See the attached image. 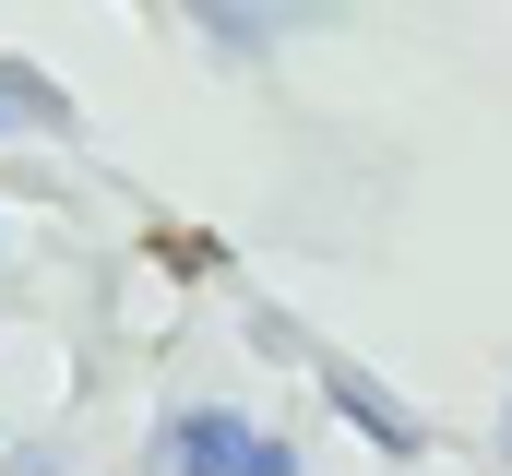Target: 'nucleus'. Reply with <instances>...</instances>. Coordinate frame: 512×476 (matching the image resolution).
<instances>
[{"instance_id":"f257e3e1","label":"nucleus","mask_w":512,"mask_h":476,"mask_svg":"<svg viewBox=\"0 0 512 476\" xmlns=\"http://www.w3.org/2000/svg\"><path fill=\"white\" fill-rule=\"evenodd\" d=\"M155 476H298V441L251 429L239 405H191L155 429Z\"/></svg>"},{"instance_id":"20e7f679","label":"nucleus","mask_w":512,"mask_h":476,"mask_svg":"<svg viewBox=\"0 0 512 476\" xmlns=\"http://www.w3.org/2000/svg\"><path fill=\"white\" fill-rule=\"evenodd\" d=\"M0 131H60V84H36L24 60H0Z\"/></svg>"},{"instance_id":"7ed1b4c3","label":"nucleus","mask_w":512,"mask_h":476,"mask_svg":"<svg viewBox=\"0 0 512 476\" xmlns=\"http://www.w3.org/2000/svg\"><path fill=\"white\" fill-rule=\"evenodd\" d=\"M191 12H203V24H215L227 48H262V36H274L286 12H310V0H191Z\"/></svg>"},{"instance_id":"39448f33","label":"nucleus","mask_w":512,"mask_h":476,"mask_svg":"<svg viewBox=\"0 0 512 476\" xmlns=\"http://www.w3.org/2000/svg\"><path fill=\"white\" fill-rule=\"evenodd\" d=\"M501 453H512V417H501Z\"/></svg>"},{"instance_id":"f03ea898","label":"nucleus","mask_w":512,"mask_h":476,"mask_svg":"<svg viewBox=\"0 0 512 476\" xmlns=\"http://www.w3.org/2000/svg\"><path fill=\"white\" fill-rule=\"evenodd\" d=\"M322 393H334V417H358V429H370V441H382V453H417V417H405V405H393L382 381H358V369H346V357H334V369H322Z\"/></svg>"}]
</instances>
